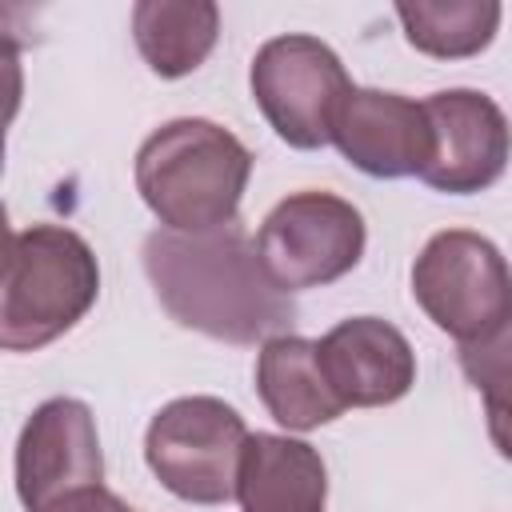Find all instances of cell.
I'll use <instances>...</instances> for the list:
<instances>
[{
    "label": "cell",
    "instance_id": "1",
    "mask_svg": "<svg viewBox=\"0 0 512 512\" xmlns=\"http://www.w3.org/2000/svg\"><path fill=\"white\" fill-rule=\"evenodd\" d=\"M144 272L176 324L224 344H264L284 336L292 320V296L272 280L240 224L212 232L156 228L144 236Z\"/></svg>",
    "mask_w": 512,
    "mask_h": 512
},
{
    "label": "cell",
    "instance_id": "2",
    "mask_svg": "<svg viewBox=\"0 0 512 512\" xmlns=\"http://www.w3.org/2000/svg\"><path fill=\"white\" fill-rule=\"evenodd\" d=\"M248 176V144L204 116L168 120L136 148V192L168 232L236 224Z\"/></svg>",
    "mask_w": 512,
    "mask_h": 512
},
{
    "label": "cell",
    "instance_id": "3",
    "mask_svg": "<svg viewBox=\"0 0 512 512\" xmlns=\"http://www.w3.org/2000/svg\"><path fill=\"white\" fill-rule=\"evenodd\" d=\"M100 296L92 244L64 224L8 232L0 288V348L36 352L76 328Z\"/></svg>",
    "mask_w": 512,
    "mask_h": 512
},
{
    "label": "cell",
    "instance_id": "4",
    "mask_svg": "<svg viewBox=\"0 0 512 512\" xmlns=\"http://www.w3.org/2000/svg\"><path fill=\"white\" fill-rule=\"evenodd\" d=\"M412 300L460 348L488 344L512 324V264L488 236L444 228L412 264Z\"/></svg>",
    "mask_w": 512,
    "mask_h": 512
},
{
    "label": "cell",
    "instance_id": "5",
    "mask_svg": "<svg viewBox=\"0 0 512 512\" xmlns=\"http://www.w3.org/2000/svg\"><path fill=\"white\" fill-rule=\"evenodd\" d=\"M248 436L232 404L216 396H180L148 420L144 460L172 496L188 504H228L236 500Z\"/></svg>",
    "mask_w": 512,
    "mask_h": 512
},
{
    "label": "cell",
    "instance_id": "6",
    "mask_svg": "<svg viewBox=\"0 0 512 512\" xmlns=\"http://www.w3.org/2000/svg\"><path fill=\"white\" fill-rule=\"evenodd\" d=\"M248 88L268 128L300 152L332 144V124L356 88L340 56L308 32H284L256 48Z\"/></svg>",
    "mask_w": 512,
    "mask_h": 512
},
{
    "label": "cell",
    "instance_id": "7",
    "mask_svg": "<svg viewBox=\"0 0 512 512\" xmlns=\"http://www.w3.org/2000/svg\"><path fill=\"white\" fill-rule=\"evenodd\" d=\"M368 244L364 216L352 200L320 188L284 196L260 224L256 248L284 292L324 288L348 276Z\"/></svg>",
    "mask_w": 512,
    "mask_h": 512
},
{
    "label": "cell",
    "instance_id": "8",
    "mask_svg": "<svg viewBox=\"0 0 512 512\" xmlns=\"http://www.w3.org/2000/svg\"><path fill=\"white\" fill-rule=\"evenodd\" d=\"M432 124V156L420 180L448 196L492 188L512 160V124L504 108L476 88H444L424 100Z\"/></svg>",
    "mask_w": 512,
    "mask_h": 512
},
{
    "label": "cell",
    "instance_id": "9",
    "mask_svg": "<svg viewBox=\"0 0 512 512\" xmlns=\"http://www.w3.org/2000/svg\"><path fill=\"white\" fill-rule=\"evenodd\" d=\"M88 484H104L96 416L76 396H52L20 428L16 496L28 512H44L52 500Z\"/></svg>",
    "mask_w": 512,
    "mask_h": 512
},
{
    "label": "cell",
    "instance_id": "10",
    "mask_svg": "<svg viewBox=\"0 0 512 512\" xmlns=\"http://www.w3.org/2000/svg\"><path fill=\"white\" fill-rule=\"evenodd\" d=\"M332 144L364 176L400 180L424 172L432 156V124L424 100L384 88H352L336 112Z\"/></svg>",
    "mask_w": 512,
    "mask_h": 512
},
{
    "label": "cell",
    "instance_id": "11",
    "mask_svg": "<svg viewBox=\"0 0 512 512\" xmlns=\"http://www.w3.org/2000/svg\"><path fill=\"white\" fill-rule=\"evenodd\" d=\"M320 372L344 408H384L412 392L416 352L408 336L380 316H348L316 340Z\"/></svg>",
    "mask_w": 512,
    "mask_h": 512
},
{
    "label": "cell",
    "instance_id": "12",
    "mask_svg": "<svg viewBox=\"0 0 512 512\" xmlns=\"http://www.w3.org/2000/svg\"><path fill=\"white\" fill-rule=\"evenodd\" d=\"M236 500L244 512H324L328 468L308 440L252 432L240 460Z\"/></svg>",
    "mask_w": 512,
    "mask_h": 512
},
{
    "label": "cell",
    "instance_id": "13",
    "mask_svg": "<svg viewBox=\"0 0 512 512\" xmlns=\"http://www.w3.org/2000/svg\"><path fill=\"white\" fill-rule=\"evenodd\" d=\"M256 392L268 408V416L288 432H312L320 424H332L344 404L328 388L316 356V340L284 332L260 344L256 356Z\"/></svg>",
    "mask_w": 512,
    "mask_h": 512
},
{
    "label": "cell",
    "instance_id": "14",
    "mask_svg": "<svg viewBox=\"0 0 512 512\" xmlns=\"http://www.w3.org/2000/svg\"><path fill=\"white\" fill-rule=\"evenodd\" d=\"M220 36V8L212 0H140L132 8V40L144 64L180 80L196 72Z\"/></svg>",
    "mask_w": 512,
    "mask_h": 512
},
{
    "label": "cell",
    "instance_id": "15",
    "mask_svg": "<svg viewBox=\"0 0 512 512\" xmlns=\"http://www.w3.org/2000/svg\"><path fill=\"white\" fill-rule=\"evenodd\" d=\"M504 8L496 0H416L396 4V20L404 40L436 60H468L480 56L500 28Z\"/></svg>",
    "mask_w": 512,
    "mask_h": 512
},
{
    "label": "cell",
    "instance_id": "16",
    "mask_svg": "<svg viewBox=\"0 0 512 512\" xmlns=\"http://www.w3.org/2000/svg\"><path fill=\"white\" fill-rule=\"evenodd\" d=\"M460 368L484 396V420L492 448L512 460V324L488 344L460 348Z\"/></svg>",
    "mask_w": 512,
    "mask_h": 512
},
{
    "label": "cell",
    "instance_id": "17",
    "mask_svg": "<svg viewBox=\"0 0 512 512\" xmlns=\"http://www.w3.org/2000/svg\"><path fill=\"white\" fill-rule=\"evenodd\" d=\"M44 512H132V508H128L112 488H104V484H88V488H76V492L52 500Z\"/></svg>",
    "mask_w": 512,
    "mask_h": 512
},
{
    "label": "cell",
    "instance_id": "18",
    "mask_svg": "<svg viewBox=\"0 0 512 512\" xmlns=\"http://www.w3.org/2000/svg\"><path fill=\"white\" fill-rule=\"evenodd\" d=\"M132 512H136V508H132Z\"/></svg>",
    "mask_w": 512,
    "mask_h": 512
}]
</instances>
